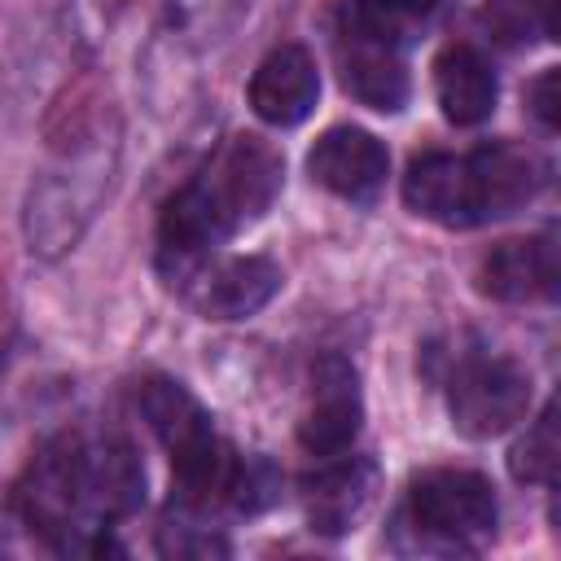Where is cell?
I'll list each match as a JSON object with an SVG mask.
<instances>
[{
    "mask_svg": "<svg viewBox=\"0 0 561 561\" xmlns=\"http://www.w3.org/2000/svg\"><path fill=\"white\" fill-rule=\"evenodd\" d=\"M285 162L263 136H232L162 210L158 263L171 280H188L206 254L250 228L280 193Z\"/></svg>",
    "mask_w": 561,
    "mask_h": 561,
    "instance_id": "1",
    "label": "cell"
},
{
    "mask_svg": "<svg viewBox=\"0 0 561 561\" xmlns=\"http://www.w3.org/2000/svg\"><path fill=\"white\" fill-rule=\"evenodd\" d=\"M399 39H403V26L386 18L377 0L337 4L333 48H337L342 88L377 114H394L408 101V70L399 57Z\"/></svg>",
    "mask_w": 561,
    "mask_h": 561,
    "instance_id": "2",
    "label": "cell"
},
{
    "mask_svg": "<svg viewBox=\"0 0 561 561\" xmlns=\"http://www.w3.org/2000/svg\"><path fill=\"white\" fill-rule=\"evenodd\" d=\"M408 526L430 548H482L495 535V491L473 469H430L408 486Z\"/></svg>",
    "mask_w": 561,
    "mask_h": 561,
    "instance_id": "3",
    "label": "cell"
},
{
    "mask_svg": "<svg viewBox=\"0 0 561 561\" xmlns=\"http://www.w3.org/2000/svg\"><path fill=\"white\" fill-rule=\"evenodd\" d=\"M447 408L465 438H495L526 421L530 373L504 355H465L447 377Z\"/></svg>",
    "mask_w": 561,
    "mask_h": 561,
    "instance_id": "4",
    "label": "cell"
},
{
    "mask_svg": "<svg viewBox=\"0 0 561 561\" xmlns=\"http://www.w3.org/2000/svg\"><path fill=\"white\" fill-rule=\"evenodd\" d=\"M359 421H364V403H359L355 368L337 355H324L311 368V390H307V408L298 421V443L311 456L333 460L355 443Z\"/></svg>",
    "mask_w": 561,
    "mask_h": 561,
    "instance_id": "5",
    "label": "cell"
},
{
    "mask_svg": "<svg viewBox=\"0 0 561 561\" xmlns=\"http://www.w3.org/2000/svg\"><path fill=\"white\" fill-rule=\"evenodd\" d=\"M188 302L210 316V320H245L259 307L272 302V294L280 289V267L263 254H237V259H219V263H202L188 280Z\"/></svg>",
    "mask_w": 561,
    "mask_h": 561,
    "instance_id": "6",
    "label": "cell"
},
{
    "mask_svg": "<svg viewBox=\"0 0 561 561\" xmlns=\"http://www.w3.org/2000/svg\"><path fill=\"white\" fill-rule=\"evenodd\" d=\"M307 171L320 188L346 197V202H373L386 188L390 158L381 140L364 127H329L316 149L307 153Z\"/></svg>",
    "mask_w": 561,
    "mask_h": 561,
    "instance_id": "7",
    "label": "cell"
},
{
    "mask_svg": "<svg viewBox=\"0 0 561 561\" xmlns=\"http://www.w3.org/2000/svg\"><path fill=\"white\" fill-rule=\"evenodd\" d=\"M320 75L302 44L272 48L250 79V110L272 127H294L316 110Z\"/></svg>",
    "mask_w": 561,
    "mask_h": 561,
    "instance_id": "8",
    "label": "cell"
},
{
    "mask_svg": "<svg viewBox=\"0 0 561 561\" xmlns=\"http://www.w3.org/2000/svg\"><path fill=\"white\" fill-rule=\"evenodd\" d=\"M469 158V180H473V210H478V224L486 219H504L513 210H522L539 184H543V167L530 149L522 145H508V140H495V145H482Z\"/></svg>",
    "mask_w": 561,
    "mask_h": 561,
    "instance_id": "9",
    "label": "cell"
},
{
    "mask_svg": "<svg viewBox=\"0 0 561 561\" xmlns=\"http://www.w3.org/2000/svg\"><path fill=\"white\" fill-rule=\"evenodd\" d=\"M403 202L443 228H473V180H469V158L456 153H425L408 167L403 175Z\"/></svg>",
    "mask_w": 561,
    "mask_h": 561,
    "instance_id": "10",
    "label": "cell"
},
{
    "mask_svg": "<svg viewBox=\"0 0 561 561\" xmlns=\"http://www.w3.org/2000/svg\"><path fill=\"white\" fill-rule=\"evenodd\" d=\"M482 294L500 302H535L557 289V245L552 237H526V241H500L482 267H478Z\"/></svg>",
    "mask_w": 561,
    "mask_h": 561,
    "instance_id": "11",
    "label": "cell"
},
{
    "mask_svg": "<svg viewBox=\"0 0 561 561\" xmlns=\"http://www.w3.org/2000/svg\"><path fill=\"white\" fill-rule=\"evenodd\" d=\"M79 473H83V508H92L96 517H123L145 500V469L127 438L79 447Z\"/></svg>",
    "mask_w": 561,
    "mask_h": 561,
    "instance_id": "12",
    "label": "cell"
},
{
    "mask_svg": "<svg viewBox=\"0 0 561 561\" xmlns=\"http://www.w3.org/2000/svg\"><path fill=\"white\" fill-rule=\"evenodd\" d=\"M434 96L447 123L473 127L495 110V75L486 57L469 44H447L434 57Z\"/></svg>",
    "mask_w": 561,
    "mask_h": 561,
    "instance_id": "13",
    "label": "cell"
},
{
    "mask_svg": "<svg viewBox=\"0 0 561 561\" xmlns=\"http://www.w3.org/2000/svg\"><path fill=\"white\" fill-rule=\"evenodd\" d=\"M373 465L368 460H337L324 465L316 478H307V517H311V530L320 535H342L351 530L368 500H373Z\"/></svg>",
    "mask_w": 561,
    "mask_h": 561,
    "instance_id": "14",
    "label": "cell"
},
{
    "mask_svg": "<svg viewBox=\"0 0 561 561\" xmlns=\"http://www.w3.org/2000/svg\"><path fill=\"white\" fill-rule=\"evenodd\" d=\"M136 403H140V412H145L149 430L158 434V443L171 451V460H175V456H184V451H193V447H202L206 438H215L210 416L202 412V403H197L180 381L153 377V381H145V386H140Z\"/></svg>",
    "mask_w": 561,
    "mask_h": 561,
    "instance_id": "15",
    "label": "cell"
},
{
    "mask_svg": "<svg viewBox=\"0 0 561 561\" xmlns=\"http://www.w3.org/2000/svg\"><path fill=\"white\" fill-rule=\"evenodd\" d=\"M557 456H561V443H557V408L548 403L539 412V421L508 451V469H513L517 482H548L557 473Z\"/></svg>",
    "mask_w": 561,
    "mask_h": 561,
    "instance_id": "16",
    "label": "cell"
},
{
    "mask_svg": "<svg viewBox=\"0 0 561 561\" xmlns=\"http://www.w3.org/2000/svg\"><path fill=\"white\" fill-rule=\"evenodd\" d=\"M276 491H280V473L267 465V460H232V478H228V500L224 504H232V508H241V513H259V508H267L272 500H276Z\"/></svg>",
    "mask_w": 561,
    "mask_h": 561,
    "instance_id": "17",
    "label": "cell"
},
{
    "mask_svg": "<svg viewBox=\"0 0 561 561\" xmlns=\"http://www.w3.org/2000/svg\"><path fill=\"white\" fill-rule=\"evenodd\" d=\"M486 13L508 39L557 31V0H486Z\"/></svg>",
    "mask_w": 561,
    "mask_h": 561,
    "instance_id": "18",
    "label": "cell"
},
{
    "mask_svg": "<svg viewBox=\"0 0 561 561\" xmlns=\"http://www.w3.org/2000/svg\"><path fill=\"white\" fill-rule=\"evenodd\" d=\"M526 105H530V114H535L548 131L561 123V110H557V70H543V75L526 88Z\"/></svg>",
    "mask_w": 561,
    "mask_h": 561,
    "instance_id": "19",
    "label": "cell"
},
{
    "mask_svg": "<svg viewBox=\"0 0 561 561\" xmlns=\"http://www.w3.org/2000/svg\"><path fill=\"white\" fill-rule=\"evenodd\" d=\"M377 9H381L386 18H394L399 26H408L412 18H425V13L434 9V0H377Z\"/></svg>",
    "mask_w": 561,
    "mask_h": 561,
    "instance_id": "20",
    "label": "cell"
}]
</instances>
